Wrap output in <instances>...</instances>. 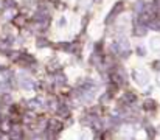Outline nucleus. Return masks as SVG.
Masks as SVG:
<instances>
[{
	"mask_svg": "<svg viewBox=\"0 0 160 140\" xmlns=\"http://www.w3.org/2000/svg\"><path fill=\"white\" fill-rule=\"evenodd\" d=\"M50 45H52V42L47 38H44V36H39L38 41H36V47L38 48H47V47H50Z\"/></svg>",
	"mask_w": 160,
	"mask_h": 140,
	"instance_id": "9",
	"label": "nucleus"
},
{
	"mask_svg": "<svg viewBox=\"0 0 160 140\" xmlns=\"http://www.w3.org/2000/svg\"><path fill=\"white\" fill-rule=\"evenodd\" d=\"M124 9H126V2H123V0L115 2V3H113V6H112V9H110V11H109V14H107L104 23H106V25H110L112 22H115V20H117V19L124 13Z\"/></svg>",
	"mask_w": 160,
	"mask_h": 140,
	"instance_id": "1",
	"label": "nucleus"
},
{
	"mask_svg": "<svg viewBox=\"0 0 160 140\" xmlns=\"http://www.w3.org/2000/svg\"><path fill=\"white\" fill-rule=\"evenodd\" d=\"M134 83L138 86V87H146L149 83H151V78H149V73L143 69H134L132 73H131Z\"/></svg>",
	"mask_w": 160,
	"mask_h": 140,
	"instance_id": "2",
	"label": "nucleus"
},
{
	"mask_svg": "<svg viewBox=\"0 0 160 140\" xmlns=\"http://www.w3.org/2000/svg\"><path fill=\"white\" fill-rule=\"evenodd\" d=\"M157 131H159V134H160V125H159V126H157Z\"/></svg>",
	"mask_w": 160,
	"mask_h": 140,
	"instance_id": "15",
	"label": "nucleus"
},
{
	"mask_svg": "<svg viewBox=\"0 0 160 140\" xmlns=\"http://www.w3.org/2000/svg\"><path fill=\"white\" fill-rule=\"evenodd\" d=\"M142 109L146 112V114H156L157 112V109H159V103L156 101V100H152V98H146L143 103H142Z\"/></svg>",
	"mask_w": 160,
	"mask_h": 140,
	"instance_id": "4",
	"label": "nucleus"
},
{
	"mask_svg": "<svg viewBox=\"0 0 160 140\" xmlns=\"http://www.w3.org/2000/svg\"><path fill=\"white\" fill-rule=\"evenodd\" d=\"M145 134H146V140H156L157 139V136H159L157 126L146 125V126H145Z\"/></svg>",
	"mask_w": 160,
	"mask_h": 140,
	"instance_id": "7",
	"label": "nucleus"
},
{
	"mask_svg": "<svg viewBox=\"0 0 160 140\" xmlns=\"http://www.w3.org/2000/svg\"><path fill=\"white\" fill-rule=\"evenodd\" d=\"M11 140H14V139H11Z\"/></svg>",
	"mask_w": 160,
	"mask_h": 140,
	"instance_id": "17",
	"label": "nucleus"
},
{
	"mask_svg": "<svg viewBox=\"0 0 160 140\" xmlns=\"http://www.w3.org/2000/svg\"><path fill=\"white\" fill-rule=\"evenodd\" d=\"M135 51H137V54H138V56H142V58H145V56L148 54V50H146L145 47L142 45V44L135 47Z\"/></svg>",
	"mask_w": 160,
	"mask_h": 140,
	"instance_id": "11",
	"label": "nucleus"
},
{
	"mask_svg": "<svg viewBox=\"0 0 160 140\" xmlns=\"http://www.w3.org/2000/svg\"><path fill=\"white\" fill-rule=\"evenodd\" d=\"M157 84H159V86H160V76H159V78H157Z\"/></svg>",
	"mask_w": 160,
	"mask_h": 140,
	"instance_id": "14",
	"label": "nucleus"
},
{
	"mask_svg": "<svg viewBox=\"0 0 160 140\" xmlns=\"http://www.w3.org/2000/svg\"><path fill=\"white\" fill-rule=\"evenodd\" d=\"M151 69H152L154 72L160 73V59H156V61H152V62H151Z\"/></svg>",
	"mask_w": 160,
	"mask_h": 140,
	"instance_id": "12",
	"label": "nucleus"
},
{
	"mask_svg": "<svg viewBox=\"0 0 160 140\" xmlns=\"http://www.w3.org/2000/svg\"><path fill=\"white\" fill-rule=\"evenodd\" d=\"M19 76H20V78H17V84H19V87H20L22 91H25V92L34 91V87H36V83L33 81V78L27 76L25 73H20Z\"/></svg>",
	"mask_w": 160,
	"mask_h": 140,
	"instance_id": "3",
	"label": "nucleus"
},
{
	"mask_svg": "<svg viewBox=\"0 0 160 140\" xmlns=\"http://www.w3.org/2000/svg\"><path fill=\"white\" fill-rule=\"evenodd\" d=\"M11 22H12V25H14L16 28H27L28 19H27L25 14H17V16H14V19H12Z\"/></svg>",
	"mask_w": 160,
	"mask_h": 140,
	"instance_id": "6",
	"label": "nucleus"
},
{
	"mask_svg": "<svg viewBox=\"0 0 160 140\" xmlns=\"http://www.w3.org/2000/svg\"><path fill=\"white\" fill-rule=\"evenodd\" d=\"M90 3H93V5H101L103 0H90Z\"/></svg>",
	"mask_w": 160,
	"mask_h": 140,
	"instance_id": "13",
	"label": "nucleus"
},
{
	"mask_svg": "<svg viewBox=\"0 0 160 140\" xmlns=\"http://www.w3.org/2000/svg\"><path fill=\"white\" fill-rule=\"evenodd\" d=\"M149 48L156 53H160V36H154L149 39Z\"/></svg>",
	"mask_w": 160,
	"mask_h": 140,
	"instance_id": "8",
	"label": "nucleus"
},
{
	"mask_svg": "<svg viewBox=\"0 0 160 140\" xmlns=\"http://www.w3.org/2000/svg\"><path fill=\"white\" fill-rule=\"evenodd\" d=\"M50 2H52V3H53V2H58V0H50Z\"/></svg>",
	"mask_w": 160,
	"mask_h": 140,
	"instance_id": "16",
	"label": "nucleus"
},
{
	"mask_svg": "<svg viewBox=\"0 0 160 140\" xmlns=\"http://www.w3.org/2000/svg\"><path fill=\"white\" fill-rule=\"evenodd\" d=\"M67 23H68L67 22V17L65 16H61L59 20H58V28L59 30H64V28H67Z\"/></svg>",
	"mask_w": 160,
	"mask_h": 140,
	"instance_id": "10",
	"label": "nucleus"
},
{
	"mask_svg": "<svg viewBox=\"0 0 160 140\" xmlns=\"http://www.w3.org/2000/svg\"><path fill=\"white\" fill-rule=\"evenodd\" d=\"M148 25H143V23H137L135 22V25H134V28H132V33H134V36H137V38H143V36H146L148 34Z\"/></svg>",
	"mask_w": 160,
	"mask_h": 140,
	"instance_id": "5",
	"label": "nucleus"
}]
</instances>
